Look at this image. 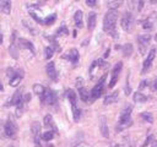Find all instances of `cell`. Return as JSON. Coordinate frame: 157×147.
Here are the masks:
<instances>
[{
	"label": "cell",
	"mask_w": 157,
	"mask_h": 147,
	"mask_svg": "<svg viewBox=\"0 0 157 147\" xmlns=\"http://www.w3.org/2000/svg\"><path fill=\"white\" fill-rule=\"evenodd\" d=\"M151 88H152L154 91H157V79L152 82V85H151Z\"/></svg>",
	"instance_id": "obj_45"
},
{
	"label": "cell",
	"mask_w": 157,
	"mask_h": 147,
	"mask_svg": "<svg viewBox=\"0 0 157 147\" xmlns=\"http://www.w3.org/2000/svg\"><path fill=\"white\" fill-rule=\"evenodd\" d=\"M76 147H89V146H86V145H84V144H81V145H77Z\"/></svg>",
	"instance_id": "obj_50"
},
{
	"label": "cell",
	"mask_w": 157,
	"mask_h": 147,
	"mask_svg": "<svg viewBox=\"0 0 157 147\" xmlns=\"http://www.w3.org/2000/svg\"><path fill=\"white\" fill-rule=\"evenodd\" d=\"M82 17H84V14L81 10H77L76 13L74 14V22H75V25H76V27H79V28H82V26H84Z\"/></svg>",
	"instance_id": "obj_20"
},
{
	"label": "cell",
	"mask_w": 157,
	"mask_h": 147,
	"mask_svg": "<svg viewBox=\"0 0 157 147\" xmlns=\"http://www.w3.org/2000/svg\"><path fill=\"white\" fill-rule=\"evenodd\" d=\"M44 125L47 126L50 131H53L54 134H59V130H58V127H57L55 123L53 120V116H52L50 114H47L44 116Z\"/></svg>",
	"instance_id": "obj_14"
},
{
	"label": "cell",
	"mask_w": 157,
	"mask_h": 147,
	"mask_svg": "<svg viewBox=\"0 0 157 147\" xmlns=\"http://www.w3.org/2000/svg\"><path fill=\"white\" fill-rule=\"evenodd\" d=\"M55 19H57V15L53 14V15H50L48 16L47 19H44V22H43V25H47V26H50V25H53V23L55 22Z\"/></svg>",
	"instance_id": "obj_32"
},
{
	"label": "cell",
	"mask_w": 157,
	"mask_h": 147,
	"mask_svg": "<svg viewBox=\"0 0 157 147\" xmlns=\"http://www.w3.org/2000/svg\"><path fill=\"white\" fill-rule=\"evenodd\" d=\"M136 40H137V44H139V52H140V54L145 55L147 52L149 45H150L151 37L149 36V34H140V36H137Z\"/></svg>",
	"instance_id": "obj_4"
},
{
	"label": "cell",
	"mask_w": 157,
	"mask_h": 147,
	"mask_svg": "<svg viewBox=\"0 0 157 147\" xmlns=\"http://www.w3.org/2000/svg\"><path fill=\"white\" fill-rule=\"evenodd\" d=\"M79 56H80V55H79V50H77L76 48L70 49V50L66 53V54L63 55L64 59H66V60H70V61H73V63H77Z\"/></svg>",
	"instance_id": "obj_16"
},
{
	"label": "cell",
	"mask_w": 157,
	"mask_h": 147,
	"mask_svg": "<svg viewBox=\"0 0 157 147\" xmlns=\"http://www.w3.org/2000/svg\"><path fill=\"white\" fill-rule=\"evenodd\" d=\"M133 50H134V47L131 43H126L121 47V53H123V55L125 58H129L133 54Z\"/></svg>",
	"instance_id": "obj_22"
},
{
	"label": "cell",
	"mask_w": 157,
	"mask_h": 147,
	"mask_svg": "<svg viewBox=\"0 0 157 147\" xmlns=\"http://www.w3.org/2000/svg\"><path fill=\"white\" fill-rule=\"evenodd\" d=\"M124 92H125L126 96H129L131 93V87H130V85H129V82H128V81H126V85H125V88H124Z\"/></svg>",
	"instance_id": "obj_41"
},
{
	"label": "cell",
	"mask_w": 157,
	"mask_h": 147,
	"mask_svg": "<svg viewBox=\"0 0 157 147\" xmlns=\"http://www.w3.org/2000/svg\"><path fill=\"white\" fill-rule=\"evenodd\" d=\"M100 130H101V134H102L103 137H106V139L109 137L108 123H107V119H106V116H104V115L100 116Z\"/></svg>",
	"instance_id": "obj_15"
},
{
	"label": "cell",
	"mask_w": 157,
	"mask_h": 147,
	"mask_svg": "<svg viewBox=\"0 0 157 147\" xmlns=\"http://www.w3.org/2000/svg\"><path fill=\"white\" fill-rule=\"evenodd\" d=\"M107 5L109 10H118V8L121 5V1H109Z\"/></svg>",
	"instance_id": "obj_33"
},
{
	"label": "cell",
	"mask_w": 157,
	"mask_h": 147,
	"mask_svg": "<svg viewBox=\"0 0 157 147\" xmlns=\"http://www.w3.org/2000/svg\"><path fill=\"white\" fill-rule=\"evenodd\" d=\"M24 75H25L24 70H22V69H19L14 77H11V79L9 80V85H10L11 87H17V86L21 84L22 79H24Z\"/></svg>",
	"instance_id": "obj_12"
},
{
	"label": "cell",
	"mask_w": 157,
	"mask_h": 147,
	"mask_svg": "<svg viewBox=\"0 0 157 147\" xmlns=\"http://www.w3.org/2000/svg\"><path fill=\"white\" fill-rule=\"evenodd\" d=\"M152 21H151V20H146V21H144L142 22V27L145 28V29H151V28H152Z\"/></svg>",
	"instance_id": "obj_40"
},
{
	"label": "cell",
	"mask_w": 157,
	"mask_h": 147,
	"mask_svg": "<svg viewBox=\"0 0 157 147\" xmlns=\"http://www.w3.org/2000/svg\"><path fill=\"white\" fill-rule=\"evenodd\" d=\"M140 116L142 118V119L145 120V121H147V123H154V115L151 114V113H147V111H145V113H141L140 114Z\"/></svg>",
	"instance_id": "obj_31"
},
{
	"label": "cell",
	"mask_w": 157,
	"mask_h": 147,
	"mask_svg": "<svg viewBox=\"0 0 157 147\" xmlns=\"http://www.w3.org/2000/svg\"><path fill=\"white\" fill-rule=\"evenodd\" d=\"M131 111H133V105H126V107L121 110L120 115H131Z\"/></svg>",
	"instance_id": "obj_36"
},
{
	"label": "cell",
	"mask_w": 157,
	"mask_h": 147,
	"mask_svg": "<svg viewBox=\"0 0 157 147\" xmlns=\"http://www.w3.org/2000/svg\"><path fill=\"white\" fill-rule=\"evenodd\" d=\"M86 5H87V6H95V5H96V1H95V0H87V1H86Z\"/></svg>",
	"instance_id": "obj_43"
},
{
	"label": "cell",
	"mask_w": 157,
	"mask_h": 147,
	"mask_svg": "<svg viewBox=\"0 0 157 147\" xmlns=\"http://www.w3.org/2000/svg\"><path fill=\"white\" fill-rule=\"evenodd\" d=\"M31 97H32L31 93H27V95H25V96H24V102H25V103H28V102L31 101Z\"/></svg>",
	"instance_id": "obj_42"
},
{
	"label": "cell",
	"mask_w": 157,
	"mask_h": 147,
	"mask_svg": "<svg viewBox=\"0 0 157 147\" xmlns=\"http://www.w3.org/2000/svg\"><path fill=\"white\" fill-rule=\"evenodd\" d=\"M22 99H24V93H22V88H20V90H17L13 95L11 99L5 104V107H9V105H17Z\"/></svg>",
	"instance_id": "obj_11"
},
{
	"label": "cell",
	"mask_w": 157,
	"mask_h": 147,
	"mask_svg": "<svg viewBox=\"0 0 157 147\" xmlns=\"http://www.w3.org/2000/svg\"><path fill=\"white\" fill-rule=\"evenodd\" d=\"M27 8H30V9H37V8H39V4H27Z\"/></svg>",
	"instance_id": "obj_44"
},
{
	"label": "cell",
	"mask_w": 157,
	"mask_h": 147,
	"mask_svg": "<svg viewBox=\"0 0 157 147\" xmlns=\"http://www.w3.org/2000/svg\"><path fill=\"white\" fill-rule=\"evenodd\" d=\"M31 131L33 135V140H34V144H36V147H42L40 145V139H42V126L38 121H33L32 125H31Z\"/></svg>",
	"instance_id": "obj_2"
},
{
	"label": "cell",
	"mask_w": 157,
	"mask_h": 147,
	"mask_svg": "<svg viewBox=\"0 0 157 147\" xmlns=\"http://www.w3.org/2000/svg\"><path fill=\"white\" fill-rule=\"evenodd\" d=\"M4 132H5V135H6L8 137H10V139H15L16 134H17V125H16V123L14 121V119L9 118V119L5 121Z\"/></svg>",
	"instance_id": "obj_3"
},
{
	"label": "cell",
	"mask_w": 157,
	"mask_h": 147,
	"mask_svg": "<svg viewBox=\"0 0 157 147\" xmlns=\"http://www.w3.org/2000/svg\"><path fill=\"white\" fill-rule=\"evenodd\" d=\"M68 33H69V29L65 26H61L60 28H58L57 36H65V34H68Z\"/></svg>",
	"instance_id": "obj_35"
},
{
	"label": "cell",
	"mask_w": 157,
	"mask_h": 147,
	"mask_svg": "<svg viewBox=\"0 0 157 147\" xmlns=\"http://www.w3.org/2000/svg\"><path fill=\"white\" fill-rule=\"evenodd\" d=\"M53 54H54V48L52 45L47 47V48L44 49V58L45 59H48V60H49V59L53 56Z\"/></svg>",
	"instance_id": "obj_30"
},
{
	"label": "cell",
	"mask_w": 157,
	"mask_h": 147,
	"mask_svg": "<svg viewBox=\"0 0 157 147\" xmlns=\"http://www.w3.org/2000/svg\"><path fill=\"white\" fill-rule=\"evenodd\" d=\"M149 85H150V81L149 80H142L141 84L139 85V92H141L142 90H145V88H146Z\"/></svg>",
	"instance_id": "obj_37"
},
{
	"label": "cell",
	"mask_w": 157,
	"mask_h": 147,
	"mask_svg": "<svg viewBox=\"0 0 157 147\" xmlns=\"http://www.w3.org/2000/svg\"><path fill=\"white\" fill-rule=\"evenodd\" d=\"M154 137H155L154 135H149V136L146 137V140H145V142H144L140 147H146V146H147V145H150L151 142H154Z\"/></svg>",
	"instance_id": "obj_38"
},
{
	"label": "cell",
	"mask_w": 157,
	"mask_h": 147,
	"mask_svg": "<svg viewBox=\"0 0 157 147\" xmlns=\"http://www.w3.org/2000/svg\"><path fill=\"white\" fill-rule=\"evenodd\" d=\"M155 56H156V48H151L149 54H147V58L145 59L144 61V65H142V74H146L149 70L151 69V66H152V63L155 60Z\"/></svg>",
	"instance_id": "obj_8"
},
{
	"label": "cell",
	"mask_w": 157,
	"mask_h": 147,
	"mask_svg": "<svg viewBox=\"0 0 157 147\" xmlns=\"http://www.w3.org/2000/svg\"><path fill=\"white\" fill-rule=\"evenodd\" d=\"M121 68H123V63L119 61L117 63L114 65V69H113V71H112V80H110L109 82V88H113L115 86V84H117V81H118V76L121 71Z\"/></svg>",
	"instance_id": "obj_10"
},
{
	"label": "cell",
	"mask_w": 157,
	"mask_h": 147,
	"mask_svg": "<svg viewBox=\"0 0 157 147\" xmlns=\"http://www.w3.org/2000/svg\"><path fill=\"white\" fill-rule=\"evenodd\" d=\"M121 47H123V45L117 44V45H115V49H117V50H121Z\"/></svg>",
	"instance_id": "obj_48"
},
{
	"label": "cell",
	"mask_w": 157,
	"mask_h": 147,
	"mask_svg": "<svg viewBox=\"0 0 157 147\" xmlns=\"http://www.w3.org/2000/svg\"><path fill=\"white\" fill-rule=\"evenodd\" d=\"M79 96L82 102H89V99L91 98V95L85 87H79Z\"/></svg>",
	"instance_id": "obj_21"
},
{
	"label": "cell",
	"mask_w": 157,
	"mask_h": 147,
	"mask_svg": "<svg viewBox=\"0 0 157 147\" xmlns=\"http://www.w3.org/2000/svg\"><path fill=\"white\" fill-rule=\"evenodd\" d=\"M109 53H110V49L108 48V49L106 50V53H104V55H103V59H107V58H108V55H109Z\"/></svg>",
	"instance_id": "obj_46"
},
{
	"label": "cell",
	"mask_w": 157,
	"mask_h": 147,
	"mask_svg": "<svg viewBox=\"0 0 157 147\" xmlns=\"http://www.w3.org/2000/svg\"><path fill=\"white\" fill-rule=\"evenodd\" d=\"M152 147H157V141L154 140V142H152Z\"/></svg>",
	"instance_id": "obj_49"
},
{
	"label": "cell",
	"mask_w": 157,
	"mask_h": 147,
	"mask_svg": "<svg viewBox=\"0 0 157 147\" xmlns=\"http://www.w3.org/2000/svg\"><path fill=\"white\" fill-rule=\"evenodd\" d=\"M25 105H26V103L24 102V99L16 105V116L17 118H20L22 114H24V110H25Z\"/></svg>",
	"instance_id": "obj_28"
},
{
	"label": "cell",
	"mask_w": 157,
	"mask_h": 147,
	"mask_svg": "<svg viewBox=\"0 0 157 147\" xmlns=\"http://www.w3.org/2000/svg\"><path fill=\"white\" fill-rule=\"evenodd\" d=\"M121 27H123L124 31L126 32H130L131 28H133V23H134V17L131 15V13H125L121 17Z\"/></svg>",
	"instance_id": "obj_9"
},
{
	"label": "cell",
	"mask_w": 157,
	"mask_h": 147,
	"mask_svg": "<svg viewBox=\"0 0 157 147\" xmlns=\"http://www.w3.org/2000/svg\"><path fill=\"white\" fill-rule=\"evenodd\" d=\"M66 96H68V99H69V102L71 103V105H76V93H75L73 90H68L66 91Z\"/></svg>",
	"instance_id": "obj_26"
},
{
	"label": "cell",
	"mask_w": 157,
	"mask_h": 147,
	"mask_svg": "<svg viewBox=\"0 0 157 147\" xmlns=\"http://www.w3.org/2000/svg\"><path fill=\"white\" fill-rule=\"evenodd\" d=\"M119 99V92L118 91H114L112 92L110 95H108L103 101V104L104 105H108V104H113V103H117Z\"/></svg>",
	"instance_id": "obj_18"
},
{
	"label": "cell",
	"mask_w": 157,
	"mask_h": 147,
	"mask_svg": "<svg viewBox=\"0 0 157 147\" xmlns=\"http://www.w3.org/2000/svg\"><path fill=\"white\" fill-rule=\"evenodd\" d=\"M53 136H54V132H53V131H50V130H48V131L43 132L42 139L45 140V141H50V140H53Z\"/></svg>",
	"instance_id": "obj_34"
},
{
	"label": "cell",
	"mask_w": 157,
	"mask_h": 147,
	"mask_svg": "<svg viewBox=\"0 0 157 147\" xmlns=\"http://www.w3.org/2000/svg\"><path fill=\"white\" fill-rule=\"evenodd\" d=\"M45 147H53V145H48V146H45Z\"/></svg>",
	"instance_id": "obj_52"
},
{
	"label": "cell",
	"mask_w": 157,
	"mask_h": 147,
	"mask_svg": "<svg viewBox=\"0 0 157 147\" xmlns=\"http://www.w3.org/2000/svg\"><path fill=\"white\" fill-rule=\"evenodd\" d=\"M106 79H107V75H103L102 77L100 79V81L97 82V85L92 88V92H91V99L95 101L98 97H101L102 92L104 90V82H106Z\"/></svg>",
	"instance_id": "obj_5"
},
{
	"label": "cell",
	"mask_w": 157,
	"mask_h": 147,
	"mask_svg": "<svg viewBox=\"0 0 157 147\" xmlns=\"http://www.w3.org/2000/svg\"><path fill=\"white\" fill-rule=\"evenodd\" d=\"M17 48H20L19 45H16V42L15 43H11V45H10V48H9V52H10V54L13 55V58L14 59H17Z\"/></svg>",
	"instance_id": "obj_29"
},
{
	"label": "cell",
	"mask_w": 157,
	"mask_h": 147,
	"mask_svg": "<svg viewBox=\"0 0 157 147\" xmlns=\"http://www.w3.org/2000/svg\"><path fill=\"white\" fill-rule=\"evenodd\" d=\"M45 71H47V75L49 76V79L52 81H57L58 80V72H57V69H55V64L53 61H49L45 66Z\"/></svg>",
	"instance_id": "obj_13"
},
{
	"label": "cell",
	"mask_w": 157,
	"mask_h": 147,
	"mask_svg": "<svg viewBox=\"0 0 157 147\" xmlns=\"http://www.w3.org/2000/svg\"><path fill=\"white\" fill-rule=\"evenodd\" d=\"M0 9L4 14H10L11 11V1H8V0H1L0 1Z\"/></svg>",
	"instance_id": "obj_23"
},
{
	"label": "cell",
	"mask_w": 157,
	"mask_h": 147,
	"mask_svg": "<svg viewBox=\"0 0 157 147\" xmlns=\"http://www.w3.org/2000/svg\"><path fill=\"white\" fill-rule=\"evenodd\" d=\"M155 38H156V40H157V33H156V36H155Z\"/></svg>",
	"instance_id": "obj_53"
},
{
	"label": "cell",
	"mask_w": 157,
	"mask_h": 147,
	"mask_svg": "<svg viewBox=\"0 0 157 147\" xmlns=\"http://www.w3.org/2000/svg\"><path fill=\"white\" fill-rule=\"evenodd\" d=\"M113 147H123V146H121V145H114Z\"/></svg>",
	"instance_id": "obj_51"
},
{
	"label": "cell",
	"mask_w": 157,
	"mask_h": 147,
	"mask_svg": "<svg viewBox=\"0 0 157 147\" xmlns=\"http://www.w3.org/2000/svg\"><path fill=\"white\" fill-rule=\"evenodd\" d=\"M30 16H31L32 19H33L34 21H36L37 23H43V22H44V20H42V19H40L39 16H37V15L34 14V13H32V11H31V13H30Z\"/></svg>",
	"instance_id": "obj_39"
},
{
	"label": "cell",
	"mask_w": 157,
	"mask_h": 147,
	"mask_svg": "<svg viewBox=\"0 0 157 147\" xmlns=\"http://www.w3.org/2000/svg\"><path fill=\"white\" fill-rule=\"evenodd\" d=\"M45 91H47V88H44L42 85H39V84H36V85H33V92L36 93V95L40 98V97H43V95L45 93Z\"/></svg>",
	"instance_id": "obj_24"
},
{
	"label": "cell",
	"mask_w": 157,
	"mask_h": 147,
	"mask_svg": "<svg viewBox=\"0 0 157 147\" xmlns=\"http://www.w3.org/2000/svg\"><path fill=\"white\" fill-rule=\"evenodd\" d=\"M133 125V119H131V115H120L119 118V121L117 124V127H115V131L120 132L125 130L126 127H129Z\"/></svg>",
	"instance_id": "obj_7"
},
{
	"label": "cell",
	"mask_w": 157,
	"mask_h": 147,
	"mask_svg": "<svg viewBox=\"0 0 157 147\" xmlns=\"http://www.w3.org/2000/svg\"><path fill=\"white\" fill-rule=\"evenodd\" d=\"M118 19V11L117 10H108V13L104 15L103 19V31L109 34H112L114 38L119 37V33L115 29V23Z\"/></svg>",
	"instance_id": "obj_1"
},
{
	"label": "cell",
	"mask_w": 157,
	"mask_h": 147,
	"mask_svg": "<svg viewBox=\"0 0 157 147\" xmlns=\"http://www.w3.org/2000/svg\"><path fill=\"white\" fill-rule=\"evenodd\" d=\"M142 5H144V1H139V5H137V11H141Z\"/></svg>",
	"instance_id": "obj_47"
},
{
	"label": "cell",
	"mask_w": 157,
	"mask_h": 147,
	"mask_svg": "<svg viewBox=\"0 0 157 147\" xmlns=\"http://www.w3.org/2000/svg\"><path fill=\"white\" fill-rule=\"evenodd\" d=\"M40 101L43 104H49V105H57L58 103V96L53 90L47 88V91L43 95V97H40Z\"/></svg>",
	"instance_id": "obj_6"
},
{
	"label": "cell",
	"mask_w": 157,
	"mask_h": 147,
	"mask_svg": "<svg viewBox=\"0 0 157 147\" xmlns=\"http://www.w3.org/2000/svg\"><path fill=\"white\" fill-rule=\"evenodd\" d=\"M134 101L137 102V103H144V102L149 101V97L142 95L141 92H135V93H134Z\"/></svg>",
	"instance_id": "obj_25"
},
{
	"label": "cell",
	"mask_w": 157,
	"mask_h": 147,
	"mask_svg": "<svg viewBox=\"0 0 157 147\" xmlns=\"http://www.w3.org/2000/svg\"><path fill=\"white\" fill-rule=\"evenodd\" d=\"M71 110H73V118H74V121L77 123L80 120V116H81V110L76 107V105H71Z\"/></svg>",
	"instance_id": "obj_27"
},
{
	"label": "cell",
	"mask_w": 157,
	"mask_h": 147,
	"mask_svg": "<svg viewBox=\"0 0 157 147\" xmlns=\"http://www.w3.org/2000/svg\"><path fill=\"white\" fill-rule=\"evenodd\" d=\"M96 22H97V15L95 13H91L89 15V19H87V28L90 31H94L96 27Z\"/></svg>",
	"instance_id": "obj_19"
},
{
	"label": "cell",
	"mask_w": 157,
	"mask_h": 147,
	"mask_svg": "<svg viewBox=\"0 0 157 147\" xmlns=\"http://www.w3.org/2000/svg\"><path fill=\"white\" fill-rule=\"evenodd\" d=\"M19 47L20 48H26L28 50H31L32 54L36 53V49H34V45L32 42H30L28 39H25V38H19Z\"/></svg>",
	"instance_id": "obj_17"
}]
</instances>
